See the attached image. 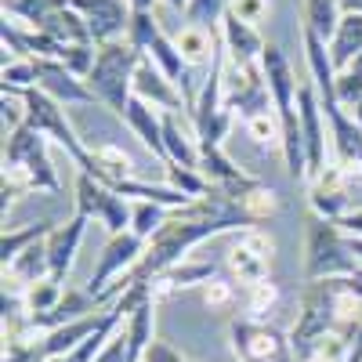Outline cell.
I'll return each instance as SVG.
<instances>
[{"label":"cell","mask_w":362,"mask_h":362,"mask_svg":"<svg viewBox=\"0 0 362 362\" xmlns=\"http://www.w3.org/2000/svg\"><path fill=\"white\" fill-rule=\"evenodd\" d=\"M29 192H62V181H58V170L51 163V153H47V138L37 134L33 127H18L8 134V145H4V174H0V210H8L18 196H29Z\"/></svg>","instance_id":"6da1fadb"},{"label":"cell","mask_w":362,"mask_h":362,"mask_svg":"<svg viewBox=\"0 0 362 362\" xmlns=\"http://www.w3.org/2000/svg\"><path fill=\"white\" fill-rule=\"evenodd\" d=\"M22 105H25V127H33L37 134H44L47 141H54L58 148H66V156L80 167V174H90L105 181L95 153H90V145L73 131V124L66 119V105H58L54 98H47L40 87H29L22 90Z\"/></svg>","instance_id":"7a4b0ae2"},{"label":"cell","mask_w":362,"mask_h":362,"mask_svg":"<svg viewBox=\"0 0 362 362\" xmlns=\"http://www.w3.org/2000/svg\"><path fill=\"white\" fill-rule=\"evenodd\" d=\"M141 51L131 40H116V44H102L95 69L87 76V87L102 105H109L119 119L127 116V105L134 98V73L141 66Z\"/></svg>","instance_id":"3957f363"},{"label":"cell","mask_w":362,"mask_h":362,"mask_svg":"<svg viewBox=\"0 0 362 362\" xmlns=\"http://www.w3.org/2000/svg\"><path fill=\"white\" fill-rule=\"evenodd\" d=\"M358 268L362 264L351 254V243H348V235L341 232V225L312 214L308 232H305V279L308 283H319V279H351Z\"/></svg>","instance_id":"277c9868"},{"label":"cell","mask_w":362,"mask_h":362,"mask_svg":"<svg viewBox=\"0 0 362 362\" xmlns=\"http://www.w3.org/2000/svg\"><path fill=\"white\" fill-rule=\"evenodd\" d=\"M235 116L225 105V47H218L214 62H210V73L199 87V98L192 109V131L203 145H221L225 134L232 131Z\"/></svg>","instance_id":"5b68a950"},{"label":"cell","mask_w":362,"mask_h":362,"mask_svg":"<svg viewBox=\"0 0 362 362\" xmlns=\"http://www.w3.org/2000/svg\"><path fill=\"white\" fill-rule=\"evenodd\" d=\"M228 344L239 362H297L290 334H283L272 322L257 319H232L228 322Z\"/></svg>","instance_id":"8992f818"},{"label":"cell","mask_w":362,"mask_h":362,"mask_svg":"<svg viewBox=\"0 0 362 362\" xmlns=\"http://www.w3.org/2000/svg\"><path fill=\"white\" fill-rule=\"evenodd\" d=\"M145 257V239H138L134 232H124V235H109V243L102 247L98 254V268H95V276H90V283L83 286L90 297L105 300V293L116 286V283H131V272L141 264Z\"/></svg>","instance_id":"52a82bcc"},{"label":"cell","mask_w":362,"mask_h":362,"mask_svg":"<svg viewBox=\"0 0 362 362\" xmlns=\"http://www.w3.org/2000/svg\"><path fill=\"white\" fill-rule=\"evenodd\" d=\"M272 254H276V243H272V235H264L261 228L235 232L232 247L225 250V276H228L232 283L257 286V283L268 279Z\"/></svg>","instance_id":"ba28073f"},{"label":"cell","mask_w":362,"mask_h":362,"mask_svg":"<svg viewBox=\"0 0 362 362\" xmlns=\"http://www.w3.org/2000/svg\"><path fill=\"white\" fill-rule=\"evenodd\" d=\"M297 116H300V134H305V156H308V181L329 163V127L319 105V95L312 83H300L297 90Z\"/></svg>","instance_id":"9c48e42d"},{"label":"cell","mask_w":362,"mask_h":362,"mask_svg":"<svg viewBox=\"0 0 362 362\" xmlns=\"http://www.w3.org/2000/svg\"><path fill=\"white\" fill-rule=\"evenodd\" d=\"M73 8L83 15V22L90 29V40H95L98 47L127 40L131 15H134L127 0H73Z\"/></svg>","instance_id":"30bf717a"},{"label":"cell","mask_w":362,"mask_h":362,"mask_svg":"<svg viewBox=\"0 0 362 362\" xmlns=\"http://www.w3.org/2000/svg\"><path fill=\"white\" fill-rule=\"evenodd\" d=\"M308 203H312V214H319V218H326V221H341L344 214H351L348 174L341 170V163L329 160V163L308 181Z\"/></svg>","instance_id":"8fae6325"},{"label":"cell","mask_w":362,"mask_h":362,"mask_svg":"<svg viewBox=\"0 0 362 362\" xmlns=\"http://www.w3.org/2000/svg\"><path fill=\"white\" fill-rule=\"evenodd\" d=\"M37 87L44 90L47 98H54L58 105H87V102H98L90 95L87 80L73 76L62 62H47V58H37Z\"/></svg>","instance_id":"7c38bea8"},{"label":"cell","mask_w":362,"mask_h":362,"mask_svg":"<svg viewBox=\"0 0 362 362\" xmlns=\"http://www.w3.org/2000/svg\"><path fill=\"white\" fill-rule=\"evenodd\" d=\"M83 232H87V218L76 214V218H69V221H58L54 232L44 239L47 264H51V279L66 283L69 268H73V261H76V250H80V243H83Z\"/></svg>","instance_id":"4fadbf2b"},{"label":"cell","mask_w":362,"mask_h":362,"mask_svg":"<svg viewBox=\"0 0 362 362\" xmlns=\"http://www.w3.org/2000/svg\"><path fill=\"white\" fill-rule=\"evenodd\" d=\"M218 33H221V47H225V54H228L232 66H257L261 54H264V47H268L264 37L257 33V25L235 18L232 11L225 15V22H221Z\"/></svg>","instance_id":"5bb4252c"},{"label":"cell","mask_w":362,"mask_h":362,"mask_svg":"<svg viewBox=\"0 0 362 362\" xmlns=\"http://www.w3.org/2000/svg\"><path fill=\"white\" fill-rule=\"evenodd\" d=\"M134 98L148 102L153 109L160 112H177L185 109V98H181V90L160 73V66L153 62V58H141V66L134 73ZM189 112V109H185Z\"/></svg>","instance_id":"9a60e30c"},{"label":"cell","mask_w":362,"mask_h":362,"mask_svg":"<svg viewBox=\"0 0 362 362\" xmlns=\"http://www.w3.org/2000/svg\"><path fill=\"white\" fill-rule=\"evenodd\" d=\"M160 119H163L167 163L199 170V138H196V131H189V127H185V119H181L177 112H160ZM167 163H163V167H167Z\"/></svg>","instance_id":"2e32d148"},{"label":"cell","mask_w":362,"mask_h":362,"mask_svg":"<svg viewBox=\"0 0 362 362\" xmlns=\"http://www.w3.org/2000/svg\"><path fill=\"white\" fill-rule=\"evenodd\" d=\"M124 124L134 131V138H138V141H141L160 163H167V145H163V119H160V109H153V105L141 102V98H131Z\"/></svg>","instance_id":"e0dca14e"},{"label":"cell","mask_w":362,"mask_h":362,"mask_svg":"<svg viewBox=\"0 0 362 362\" xmlns=\"http://www.w3.org/2000/svg\"><path fill=\"white\" fill-rule=\"evenodd\" d=\"M174 47L181 51L185 58V66L196 69V66H210L214 62V54L221 47V33H210V29H199V25H181L177 37H174Z\"/></svg>","instance_id":"ac0fdd59"},{"label":"cell","mask_w":362,"mask_h":362,"mask_svg":"<svg viewBox=\"0 0 362 362\" xmlns=\"http://www.w3.org/2000/svg\"><path fill=\"white\" fill-rule=\"evenodd\" d=\"M326 47H329V62H334V69L344 73V69L355 62V58L362 54V15L344 11V18H341V25H337V33H334V40H329Z\"/></svg>","instance_id":"d6986e66"},{"label":"cell","mask_w":362,"mask_h":362,"mask_svg":"<svg viewBox=\"0 0 362 362\" xmlns=\"http://www.w3.org/2000/svg\"><path fill=\"white\" fill-rule=\"evenodd\" d=\"M37 29H40V33H47L51 40H58L62 47H73V44H95V40H90V29H87L83 15H80L73 4L62 8V11H54V15H47Z\"/></svg>","instance_id":"ffe728a7"},{"label":"cell","mask_w":362,"mask_h":362,"mask_svg":"<svg viewBox=\"0 0 362 362\" xmlns=\"http://www.w3.org/2000/svg\"><path fill=\"white\" fill-rule=\"evenodd\" d=\"M124 334L131 341L134 362H145V351L156 341V300H141V305L124 319Z\"/></svg>","instance_id":"44dd1931"},{"label":"cell","mask_w":362,"mask_h":362,"mask_svg":"<svg viewBox=\"0 0 362 362\" xmlns=\"http://www.w3.org/2000/svg\"><path fill=\"white\" fill-rule=\"evenodd\" d=\"M300 18H305V33L329 44L341 18H344V8H341V0H305V4H300Z\"/></svg>","instance_id":"7402d4cb"},{"label":"cell","mask_w":362,"mask_h":362,"mask_svg":"<svg viewBox=\"0 0 362 362\" xmlns=\"http://www.w3.org/2000/svg\"><path fill=\"white\" fill-rule=\"evenodd\" d=\"M54 225L58 221H37V225H25V228H11V232H4V239H0V264H11V261H18L29 247H37V243H44V239L54 232Z\"/></svg>","instance_id":"603a6c76"},{"label":"cell","mask_w":362,"mask_h":362,"mask_svg":"<svg viewBox=\"0 0 362 362\" xmlns=\"http://www.w3.org/2000/svg\"><path fill=\"white\" fill-rule=\"evenodd\" d=\"M109 199H112V189L105 185V181L90 177V174H80V177H76V214H83L87 221H90V218L102 221Z\"/></svg>","instance_id":"cb8c5ba5"},{"label":"cell","mask_w":362,"mask_h":362,"mask_svg":"<svg viewBox=\"0 0 362 362\" xmlns=\"http://www.w3.org/2000/svg\"><path fill=\"white\" fill-rule=\"evenodd\" d=\"M73 0H4V18H15L18 25L37 29L47 15L69 8Z\"/></svg>","instance_id":"d4e9b609"},{"label":"cell","mask_w":362,"mask_h":362,"mask_svg":"<svg viewBox=\"0 0 362 362\" xmlns=\"http://www.w3.org/2000/svg\"><path fill=\"white\" fill-rule=\"evenodd\" d=\"M90 153H95V160H98V167H102V174H105V185H109V189L116 185V181H131V177H134V160H131L119 145L105 141V145H95Z\"/></svg>","instance_id":"484cf974"},{"label":"cell","mask_w":362,"mask_h":362,"mask_svg":"<svg viewBox=\"0 0 362 362\" xmlns=\"http://www.w3.org/2000/svg\"><path fill=\"white\" fill-rule=\"evenodd\" d=\"M167 218H170V210H167V206L148 203V199H138V203L131 206V232L148 243V239H153V235L167 225Z\"/></svg>","instance_id":"4316f807"},{"label":"cell","mask_w":362,"mask_h":362,"mask_svg":"<svg viewBox=\"0 0 362 362\" xmlns=\"http://www.w3.org/2000/svg\"><path fill=\"white\" fill-rule=\"evenodd\" d=\"M243 131H247L250 141L261 145V148H283V119H279L276 109H268V112H261V116H250L247 124H243Z\"/></svg>","instance_id":"83f0119b"},{"label":"cell","mask_w":362,"mask_h":362,"mask_svg":"<svg viewBox=\"0 0 362 362\" xmlns=\"http://www.w3.org/2000/svg\"><path fill=\"white\" fill-rule=\"evenodd\" d=\"M232 8V0H189L185 8V22L189 25H199V29H210V33H218L225 15Z\"/></svg>","instance_id":"f1b7e54d"},{"label":"cell","mask_w":362,"mask_h":362,"mask_svg":"<svg viewBox=\"0 0 362 362\" xmlns=\"http://www.w3.org/2000/svg\"><path fill=\"white\" fill-rule=\"evenodd\" d=\"M62 293H66V286L58 279H51V276L33 283V286H25V312L29 315H44V312H51L58 300H62Z\"/></svg>","instance_id":"f546056e"},{"label":"cell","mask_w":362,"mask_h":362,"mask_svg":"<svg viewBox=\"0 0 362 362\" xmlns=\"http://www.w3.org/2000/svg\"><path fill=\"white\" fill-rule=\"evenodd\" d=\"M37 87V66L33 58H15V62H8L4 69H0V90H29Z\"/></svg>","instance_id":"4dcf8cb0"},{"label":"cell","mask_w":362,"mask_h":362,"mask_svg":"<svg viewBox=\"0 0 362 362\" xmlns=\"http://www.w3.org/2000/svg\"><path fill=\"white\" fill-rule=\"evenodd\" d=\"M167 185L185 192L189 199H199L210 192V181L199 174V170H189V167H177V163H167Z\"/></svg>","instance_id":"1f68e13d"},{"label":"cell","mask_w":362,"mask_h":362,"mask_svg":"<svg viewBox=\"0 0 362 362\" xmlns=\"http://www.w3.org/2000/svg\"><path fill=\"white\" fill-rule=\"evenodd\" d=\"M276 300H279V286L272 283V279H264V283H257V286H247V319H257V322H264V315L276 308Z\"/></svg>","instance_id":"d6a6232c"},{"label":"cell","mask_w":362,"mask_h":362,"mask_svg":"<svg viewBox=\"0 0 362 362\" xmlns=\"http://www.w3.org/2000/svg\"><path fill=\"white\" fill-rule=\"evenodd\" d=\"M337 102H341L348 112L362 102V73H355V69L337 73Z\"/></svg>","instance_id":"836d02e7"},{"label":"cell","mask_w":362,"mask_h":362,"mask_svg":"<svg viewBox=\"0 0 362 362\" xmlns=\"http://www.w3.org/2000/svg\"><path fill=\"white\" fill-rule=\"evenodd\" d=\"M203 300H206V308H228L235 300V283L228 276H218L214 283L203 286Z\"/></svg>","instance_id":"e575fe53"},{"label":"cell","mask_w":362,"mask_h":362,"mask_svg":"<svg viewBox=\"0 0 362 362\" xmlns=\"http://www.w3.org/2000/svg\"><path fill=\"white\" fill-rule=\"evenodd\" d=\"M95 362H134V355H131V341H127V334H124V326L116 329V337L102 348V355H98Z\"/></svg>","instance_id":"d590c367"},{"label":"cell","mask_w":362,"mask_h":362,"mask_svg":"<svg viewBox=\"0 0 362 362\" xmlns=\"http://www.w3.org/2000/svg\"><path fill=\"white\" fill-rule=\"evenodd\" d=\"M235 18H243V22H250V25H257L268 11H272V4L268 0H232V8H228Z\"/></svg>","instance_id":"8d00e7d4"},{"label":"cell","mask_w":362,"mask_h":362,"mask_svg":"<svg viewBox=\"0 0 362 362\" xmlns=\"http://www.w3.org/2000/svg\"><path fill=\"white\" fill-rule=\"evenodd\" d=\"M145 362H189V358L181 355L174 344H167V341H153V348L145 351Z\"/></svg>","instance_id":"74e56055"},{"label":"cell","mask_w":362,"mask_h":362,"mask_svg":"<svg viewBox=\"0 0 362 362\" xmlns=\"http://www.w3.org/2000/svg\"><path fill=\"white\" fill-rule=\"evenodd\" d=\"M337 225H341L344 235H362V210H351V214H344Z\"/></svg>","instance_id":"f35d334b"},{"label":"cell","mask_w":362,"mask_h":362,"mask_svg":"<svg viewBox=\"0 0 362 362\" xmlns=\"http://www.w3.org/2000/svg\"><path fill=\"white\" fill-rule=\"evenodd\" d=\"M127 4H131V11H156L160 0H127Z\"/></svg>","instance_id":"ab89813d"},{"label":"cell","mask_w":362,"mask_h":362,"mask_svg":"<svg viewBox=\"0 0 362 362\" xmlns=\"http://www.w3.org/2000/svg\"><path fill=\"white\" fill-rule=\"evenodd\" d=\"M348 243H351V254H355L358 264H362V235H348Z\"/></svg>","instance_id":"60d3db41"},{"label":"cell","mask_w":362,"mask_h":362,"mask_svg":"<svg viewBox=\"0 0 362 362\" xmlns=\"http://www.w3.org/2000/svg\"><path fill=\"white\" fill-rule=\"evenodd\" d=\"M341 8L351 11V15H362V0H341Z\"/></svg>","instance_id":"b9f144b4"},{"label":"cell","mask_w":362,"mask_h":362,"mask_svg":"<svg viewBox=\"0 0 362 362\" xmlns=\"http://www.w3.org/2000/svg\"><path fill=\"white\" fill-rule=\"evenodd\" d=\"M163 4L174 8V11H185V8H189V0H163Z\"/></svg>","instance_id":"7bdbcfd3"}]
</instances>
